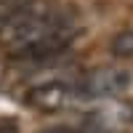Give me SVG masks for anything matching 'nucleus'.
Instances as JSON below:
<instances>
[{
  "label": "nucleus",
  "mask_w": 133,
  "mask_h": 133,
  "mask_svg": "<svg viewBox=\"0 0 133 133\" xmlns=\"http://www.w3.org/2000/svg\"><path fill=\"white\" fill-rule=\"evenodd\" d=\"M77 98H80L77 83H72V80H51V83H43L37 88H32L27 93V104L35 107V109H43V112H59V109L69 107Z\"/></svg>",
  "instance_id": "nucleus-2"
},
{
  "label": "nucleus",
  "mask_w": 133,
  "mask_h": 133,
  "mask_svg": "<svg viewBox=\"0 0 133 133\" xmlns=\"http://www.w3.org/2000/svg\"><path fill=\"white\" fill-rule=\"evenodd\" d=\"M130 83H133V75L128 69L104 64L88 72L77 83V91H80V98H115L120 93H125Z\"/></svg>",
  "instance_id": "nucleus-1"
},
{
  "label": "nucleus",
  "mask_w": 133,
  "mask_h": 133,
  "mask_svg": "<svg viewBox=\"0 0 133 133\" xmlns=\"http://www.w3.org/2000/svg\"><path fill=\"white\" fill-rule=\"evenodd\" d=\"M112 56H117V59H130L133 56V29H125V32H117L115 35Z\"/></svg>",
  "instance_id": "nucleus-4"
},
{
  "label": "nucleus",
  "mask_w": 133,
  "mask_h": 133,
  "mask_svg": "<svg viewBox=\"0 0 133 133\" xmlns=\"http://www.w3.org/2000/svg\"><path fill=\"white\" fill-rule=\"evenodd\" d=\"M37 133H80V130L69 125H48V128H40Z\"/></svg>",
  "instance_id": "nucleus-5"
},
{
  "label": "nucleus",
  "mask_w": 133,
  "mask_h": 133,
  "mask_svg": "<svg viewBox=\"0 0 133 133\" xmlns=\"http://www.w3.org/2000/svg\"><path fill=\"white\" fill-rule=\"evenodd\" d=\"M0 133H19V128L11 117H0Z\"/></svg>",
  "instance_id": "nucleus-6"
},
{
  "label": "nucleus",
  "mask_w": 133,
  "mask_h": 133,
  "mask_svg": "<svg viewBox=\"0 0 133 133\" xmlns=\"http://www.w3.org/2000/svg\"><path fill=\"white\" fill-rule=\"evenodd\" d=\"M48 14H51V3L48 0H27V3H21L16 11H11L5 16V21L0 24V43L8 45L16 32H21L24 27H29L32 21H37V19L48 16Z\"/></svg>",
  "instance_id": "nucleus-3"
}]
</instances>
